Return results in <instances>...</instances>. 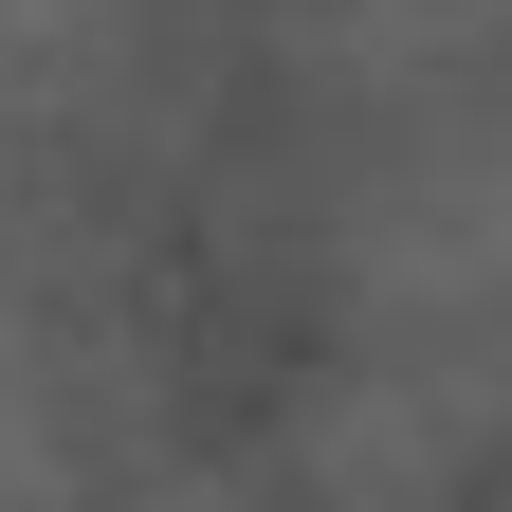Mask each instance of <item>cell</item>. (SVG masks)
<instances>
[{
	"label": "cell",
	"mask_w": 512,
	"mask_h": 512,
	"mask_svg": "<svg viewBox=\"0 0 512 512\" xmlns=\"http://www.w3.org/2000/svg\"><path fill=\"white\" fill-rule=\"evenodd\" d=\"M330 293H348V348H403V366L458 384L476 421H512V128L403 147L348 202Z\"/></svg>",
	"instance_id": "cell-1"
},
{
	"label": "cell",
	"mask_w": 512,
	"mask_h": 512,
	"mask_svg": "<svg viewBox=\"0 0 512 512\" xmlns=\"http://www.w3.org/2000/svg\"><path fill=\"white\" fill-rule=\"evenodd\" d=\"M293 19L330 37V55H384V74H403V55H439V37H476L494 0H293Z\"/></svg>",
	"instance_id": "cell-3"
},
{
	"label": "cell",
	"mask_w": 512,
	"mask_h": 512,
	"mask_svg": "<svg viewBox=\"0 0 512 512\" xmlns=\"http://www.w3.org/2000/svg\"><path fill=\"white\" fill-rule=\"evenodd\" d=\"M110 458V348L0 275V512H74Z\"/></svg>",
	"instance_id": "cell-2"
}]
</instances>
